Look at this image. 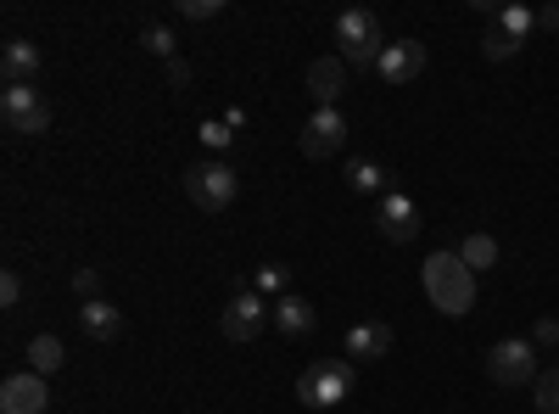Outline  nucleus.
I'll list each match as a JSON object with an SVG mask.
<instances>
[{
	"instance_id": "nucleus-27",
	"label": "nucleus",
	"mask_w": 559,
	"mask_h": 414,
	"mask_svg": "<svg viewBox=\"0 0 559 414\" xmlns=\"http://www.w3.org/2000/svg\"><path fill=\"white\" fill-rule=\"evenodd\" d=\"M73 292H79L84 303L102 297V269H79V274H73Z\"/></svg>"
},
{
	"instance_id": "nucleus-26",
	"label": "nucleus",
	"mask_w": 559,
	"mask_h": 414,
	"mask_svg": "<svg viewBox=\"0 0 559 414\" xmlns=\"http://www.w3.org/2000/svg\"><path fill=\"white\" fill-rule=\"evenodd\" d=\"M229 141H236V129H229V123H213V118L202 123V146H207V152H224Z\"/></svg>"
},
{
	"instance_id": "nucleus-1",
	"label": "nucleus",
	"mask_w": 559,
	"mask_h": 414,
	"mask_svg": "<svg viewBox=\"0 0 559 414\" xmlns=\"http://www.w3.org/2000/svg\"><path fill=\"white\" fill-rule=\"evenodd\" d=\"M419 281H426V297L437 303V314H448V319H464L476 308V274L464 269L459 252H431L419 263Z\"/></svg>"
},
{
	"instance_id": "nucleus-30",
	"label": "nucleus",
	"mask_w": 559,
	"mask_h": 414,
	"mask_svg": "<svg viewBox=\"0 0 559 414\" xmlns=\"http://www.w3.org/2000/svg\"><path fill=\"white\" fill-rule=\"evenodd\" d=\"M537 28H548V34H559V0H554V7H543V12H537Z\"/></svg>"
},
{
	"instance_id": "nucleus-15",
	"label": "nucleus",
	"mask_w": 559,
	"mask_h": 414,
	"mask_svg": "<svg viewBox=\"0 0 559 414\" xmlns=\"http://www.w3.org/2000/svg\"><path fill=\"white\" fill-rule=\"evenodd\" d=\"M0 73H7V84H34L39 45L34 39H7V45H0Z\"/></svg>"
},
{
	"instance_id": "nucleus-20",
	"label": "nucleus",
	"mask_w": 559,
	"mask_h": 414,
	"mask_svg": "<svg viewBox=\"0 0 559 414\" xmlns=\"http://www.w3.org/2000/svg\"><path fill=\"white\" fill-rule=\"evenodd\" d=\"M492 23H498L503 34H515V39L526 45V34L537 28V12H526V7H498V12H492Z\"/></svg>"
},
{
	"instance_id": "nucleus-7",
	"label": "nucleus",
	"mask_w": 559,
	"mask_h": 414,
	"mask_svg": "<svg viewBox=\"0 0 559 414\" xmlns=\"http://www.w3.org/2000/svg\"><path fill=\"white\" fill-rule=\"evenodd\" d=\"M0 123H7L12 134H45L51 129V107L39 102L34 84H7L0 90Z\"/></svg>"
},
{
	"instance_id": "nucleus-21",
	"label": "nucleus",
	"mask_w": 559,
	"mask_h": 414,
	"mask_svg": "<svg viewBox=\"0 0 559 414\" xmlns=\"http://www.w3.org/2000/svg\"><path fill=\"white\" fill-rule=\"evenodd\" d=\"M532 398H537L543 414H559V364H548V370L532 381Z\"/></svg>"
},
{
	"instance_id": "nucleus-14",
	"label": "nucleus",
	"mask_w": 559,
	"mask_h": 414,
	"mask_svg": "<svg viewBox=\"0 0 559 414\" xmlns=\"http://www.w3.org/2000/svg\"><path fill=\"white\" fill-rule=\"evenodd\" d=\"M386 353H392V326H381V319L347 326V358H386Z\"/></svg>"
},
{
	"instance_id": "nucleus-5",
	"label": "nucleus",
	"mask_w": 559,
	"mask_h": 414,
	"mask_svg": "<svg viewBox=\"0 0 559 414\" xmlns=\"http://www.w3.org/2000/svg\"><path fill=\"white\" fill-rule=\"evenodd\" d=\"M353 364L347 358H319V364H308V370L297 376V398L308 403V409H336V403H347V392H353Z\"/></svg>"
},
{
	"instance_id": "nucleus-24",
	"label": "nucleus",
	"mask_w": 559,
	"mask_h": 414,
	"mask_svg": "<svg viewBox=\"0 0 559 414\" xmlns=\"http://www.w3.org/2000/svg\"><path fill=\"white\" fill-rule=\"evenodd\" d=\"M286 281H292V274L280 269V263H263V269H258V281H252V292H258V297H269V292H274V297H292Z\"/></svg>"
},
{
	"instance_id": "nucleus-6",
	"label": "nucleus",
	"mask_w": 559,
	"mask_h": 414,
	"mask_svg": "<svg viewBox=\"0 0 559 414\" xmlns=\"http://www.w3.org/2000/svg\"><path fill=\"white\" fill-rule=\"evenodd\" d=\"M263 326H274V308H269L252 286H241L236 297L224 303V314H218V331H224L229 342H258Z\"/></svg>"
},
{
	"instance_id": "nucleus-13",
	"label": "nucleus",
	"mask_w": 559,
	"mask_h": 414,
	"mask_svg": "<svg viewBox=\"0 0 559 414\" xmlns=\"http://www.w3.org/2000/svg\"><path fill=\"white\" fill-rule=\"evenodd\" d=\"M342 90H347V62H342V57H319V62H308V96H313L319 107H336V102H342Z\"/></svg>"
},
{
	"instance_id": "nucleus-22",
	"label": "nucleus",
	"mask_w": 559,
	"mask_h": 414,
	"mask_svg": "<svg viewBox=\"0 0 559 414\" xmlns=\"http://www.w3.org/2000/svg\"><path fill=\"white\" fill-rule=\"evenodd\" d=\"M140 45H146L152 57H163V62H174V51H179V39H174L163 23H146V28H140Z\"/></svg>"
},
{
	"instance_id": "nucleus-17",
	"label": "nucleus",
	"mask_w": 559,
	"mask_h": 414,
	"mask_svg": "<svg viewBox=\"0 0 559 414\" xmlns=\"http://www.w3.org/2000/svg\"><path fill=\"white\" fill-rule=\"evenodd\" d=\"M274 331L308 336V331H313V303H302V297H280V303H274Z\"/></svg>"
},
{
	"instance_id": "nucleus-2",
	"label": "nucleus",
	"mask_w": 559,
	"mask_h": 414,
	"mask_svg": "<svg viewBox=\"0 0 559 414\" xmlns=\"http://www.w3.org/2000/svg\"><path fill=\"white\" fill-rule=\"evenodd\" d=\"M336 39H342V62L347 68H376L381 51L392 45L376 12H342L336 17Z\"/></svg>"
},
{
	"instance_id": "nucleus-28",
	"label": "nucleus",
	"mask_w": 559,
	"mask_h": 414,
	"mask_svg": "<svg viewBox=\"0 0 559 414\" xmlns=\"http://www.w3.org/2000/svg\"><path fill=\"white\" fill-rule=\"evenodd\" d=\"M0 303H7V308H17V303H23V274H17V269L0 274Z\"/></svg>"
},
{
	"instance_id": "nucleus-10",
	"label": "nucleus",
	"mask_w": 559,
	"mask_h": 414,
	"mask_svg": "<svg viewBox=\"0 0 559 414\" xmlns=\"http://www.w3.org/2000/svg\"><path fill=\"white\" fill-rule=\"evenodd\" d=\"M376 73H381L386 84L419 79V73H426V45H419V39H392L386 51H381V62H376Z\"/></svg>"
},
{
	"instance_id": "nucleus-9",
	"label": "nucleus",
	"mask_w": 559,
	"mask_h": 414,
	"mask_svg": "<svg viewBox=\"0 0 559 414\" xmlns=\"http://www.w3.org/2000/svg\"><path fill=\"white\" fill-rule=\"evenodd\" d=\"M45 409H51V387H45L39 370L7 376V387H0V414H45Z\"/></svg>"
},
{
	"instance_id": "nucleus-19",
	"label": "nucleus",
	"mask_w": 559,
	"mask_h": 414,
	"mask_svg": "<svg viewBox=\"0 0 559 414\" xmlns=\"http://www.w3.org/2000/svg\"><path fill=\"white\" fill-rule=\"evenodd\" d=\"M459 258H464V269H471V274H476V269H492V263H498V241L476 229V236L459 241Z\"/></svg>"
},
{
	"instance_id": "nucleus-8",
	"label": "nucleus",
	"mask_w": 559,
	"mask_h": 414,
	"mask_svg": "<svg viewBox=\"0 0 559 414\" xmlns=\"http://www.w3.org/2000/svg\"><path fill=\"white\" fill-rule=\"evenodd\" d=\"M302 157L308 163H319V157H336L342 146H347V118H342V107H313V118L302 123Z\"/></svg>"
},
{
	"instance_id": "nucleus-3",
	"label": "nucleus",
	"mask_w": 559,
	"mask_h": 414,
	"mask_svg": "<svg viewBox=\"0 0 559 414\" xmlns=\"http://www.w3.org/2000/svg\"><path fill=\"white\" fill-rule=\"evenodd\" d=\"M236 191H241V174L229 163H218V157L185 168V197H191L202 213H224L229 202H236Z\"/></svg>"
},
{
	"instance_id": "nucleus-25",
	"label": "nucleus",
	"mask_w": 559,
	"mask_h": 414,
	"mask_svg": "<svg viewBox=\"0 0 559 414\" xmlns=\"http://www.w3.org/2000/svg\"><path fill=\"white\" fill-rule=\"evenodd\" d=\"M224 12V0H179V17H191V23H207Z\"/></svg>"
},
{
	"instance_id": "nucleus-29",
	"label": "nucleus",
	"mask_w": 559,
	"mask_h": 414,
	"mask_svg": "<svg viewBox=\"0 0 559 414\" xmlns=\"http://www.w3.org/2000/svg\"><path fill=\"white\" fill-rule=\"evenodd\" d=\"M532 347H559V319H537V331H532Z\"/></svg>"
},
{
	"instance_id": "nucleus-16",
	"label": "nucleus",
	"mask_w": 559,
	"mask_h": 414,
	"mask_svg": "<svg viewBox=\"0 0 559 414\" xmlns=\"http://www.w3.org/2000/svg\"><path fill=\"white\" fill-rule=\"evenodd\" d=\"M386 179H392V174H386L376 157H353V163H347V186H353L358 197H386V191H392Z\"/></svg>"
},
{
	"instance_id": "nucleus-31",
	"label": "nucleus",
	"mask_w": 559,
	"mask_h": 414,
	"mask_svg": "<svg viewBox=\"0 0 559 414\" xmlns=\"http://www.w3.org/2000/svg\"><path fill=\"white\" fill-rule=\"evenodd\" d=\"M168 84H191V68H185V62H179V57H174V62H168Z\"/></svg>"
},
{
	"instance_id": "nucleus-18",
	"label": "nucleus",
	"mask_w": 559,
	"mask_h": 414,
	"mask_svg": "<svg viewBox=\"0 0 559 414\" xmlns=\"http://www.w3.org/2000/svg\"><path fill=\"white\" fill-rule=\"evenodd\" d=\"M28 358H34L39 376H57L62 364H68V347H62V336H34L28 342Z\"/></svg>"
},
{
	"instance_id": "nucleus-4",
	"label": "nucleus",
	"mask_w": 559,
	"mask_h": 414,
	"mask_svg": "<svg viewBox=\"0 0 559 414\" xmlns=\"http://www.w3.org/2000/svg\"><path fill=\"white\" fill-rule=\"evenodd\" d=\"M481 370H487L492 387H532V381L543 376V370H537V347H532L526 336H503V342H492L487 358H481Z\"/></svg>"
},
{
	"instance_id": "nucleus-11",
	"label": "nucleus",
	"mask_w": 559,
	"mask_h": 414,
	"mask_svg": "<svg viewBox=\"0 0 559 414\" xmlns=\"http://www.w3.org/2000/svg\"><path fill=\"white\" fill-rule=\"evenodd\" d=\"M381 236H386L392 247H403V241H414V236H419V208H414L397 186L381 197Z\"/></svg>"
},
{
	"instance_id": "nucleus-12",
	"label": "nucleus",
	"mask_w": 559,
	"mask_h": 414,
	"mask_svg": "<svg viewBox=\"0 0 559 414\" xmlns=\"http://www.w3.org/2000/svg\"><path fill=\"white\" fill-rule=\"evenodd\" d=\"M79 331H84L90 342H118V336H123V308L107 303V297L79 303Z\"/></svg>"
},
{
	"instance_id": "nucleus-23",
	"label": "nucleus",
	"mask_w": 559,
	"mask_h": 414,
	"mask_svg": "<svg viewBox=\"0 0 559 414\" xmlns=\"http://www.w3.org/2000/svg\"><path fill=\"white\" fill-rule=\"evenodd\" d=\"M515 51H521V39H515V34H503V28L492 23V34L481 39V57H487V62H509Z\"/></svg>"
}]
</instances>
